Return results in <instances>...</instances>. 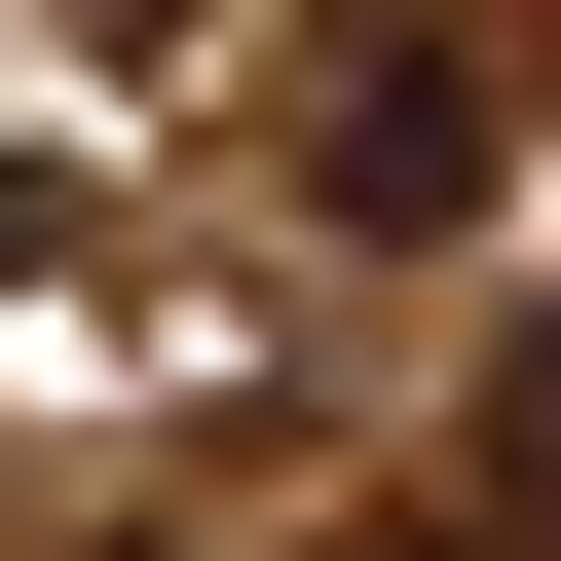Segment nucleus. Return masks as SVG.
Here are the masks:
<instances>
[{
    "instance_id": "obj_1",
    "label": "nucleus",
    "mask_w": 561,
    "mask_h": 561,
    "mask_svg": "<svg viewBox=\"0 0 561 561\" xmlns=\"http://www.w3.org/2000/svg\"><path fill=\"white\" fill-rule=\"evenodd\" d=\"M300 187H337V225H449L486 150H449V76H412V38H300Z\"/></svg>"
},
{
    "instance_id": "obj_2",
    "label": "nucleus",
    "mask_w": 561,
    "mask_h": 561,
    "mask_svg": "<svg viewBox=\"0 0 561 561\" xmlns=\"http://www.w3.org/2000/svg\"><path fill=\"white\" fill-rule=\"evenodd\" d=\"M150 38H187V0H0V150H38L76 76H150Z\"/></svg>"
}]
</instances>
